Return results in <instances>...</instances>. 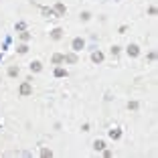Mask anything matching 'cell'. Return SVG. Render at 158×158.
Returning <instances> with one entry per match:
<instances>
[{
	"label": "cell",
	"mask_w": 158,
	"mask_h": 158,
	"mask_svg": "<svg viewBox=\"0 0 158 158\" xmlns=\"http://www.w3.org/2000/svg\"><path fill=\"white\" fill-rule=\"evenodd\" d=\"M91 61H93V63H101V61H103V53H101V51H93V53H91Z\"/></svg>",
	"instance_id": "cell-5"
},
{
	"label": "cell",
	"mask_w": 158,
	"mask_h": 158,
	"mask_svg": "<svg viewBox=\"0 0 158 158\" xmlns=\"http://www.w3.org/2000/svg\"><path fill=\"white\" fill-rule=\"evenodd\" d=\"M53 10H55V14H57V16H65V14H67V6L63 4V2H57Z\"/></svg>",
	"instance_id": "cell-2"
},
{
	"label": "cell",
	"mask_w": 158,
	"mask_h": 158,
	"mask_svg": "<svg viewBox=\"0 0 158 158\" xmlns=\"http://www.w3.org/2000/svg\"><path fill=\"white\" fill-rule=\"evenodd\" d=\"M103 148H105L103 140H95V142H93V150H95V152H99V150H103Z\"/></svg>",
	"instance_id": "cell-11"
},
{
	"label": "cell",
	"mask_w": 158,
	"mask_h": 158,
	"mask_svg": "<svg viewBox=\"0 0 158 158\" xmlns=\"http://www.w3.org/2000/svg\"><path fill=\"white\" fill-rule=\"evenodd\" d=\"M41 12H43V16H47V18H53V16H55V10L49 8V6H41Z\"/></svg>",
	"instance_id": "cell-6"
},
{
	"label": "cell",
	"mask_w": 158,
	"mask_h": 158,
	"mask_svg": "<svg viewBox=\"0 0 158 158\" xmlns=\"http://www.w3.org/2000/svg\"><path fill=\"white\" fill-rule=\"evenodd\" d=\"M118 53H120V47H118V45H114V47H111V55H118Z\"/></svg>",
	"instance_id": "cell-21"
},
{
	"label": "cell",
	"mask_w": 158,
	"mask_h": 158,
	"mask_svg": "<svg viewBox=\"0 0 158 158\" xmlns=\"http://www.w3.org/2000/svg\"><path fill=\"white\" fill-rule=\"evenodd\" d=\"M29 38H30V33H26V30H22V33H20V41H24V43H26Z\"/></svg>",
	"instance_id": "cell-18"
},
{
	"label": "cell",
	"mask_w": 158,
	"mask_h": 158,
	"mask_svg": "<svg viewBox=\"0 0 158 158\" xmlns=\"http://www.w3.org/2000/svg\"><path fill=\"white\" fill-rule=\"evenodd\" d=\"M89 18H91V14H89V12H81V20H83V22H87Z\"/></svg>",
	"instance_id": "cell-20"
},
{
	"label": "cell",
	"mask_w": 158,
	"mask_h": 158,
	"mask_svg": "<svg viewBox=\"0 0 158 158\" xmlns=\"http://www.w3.org/2000/svg\"><path fill=\"white\" fill-rule=\"evenodd\" d=\"M55 77H67V71H65L63 67H57L55 69Z\"/></svg>",
	"instance_id": "cell-14"
},
{
	"label": "cell",
	"mask_w": 158,
	"mask_h": 158,
	"mask_svg": "<svg viewBox=\"0 0 158 158\" xmlns=\"http://www.w3.org/2000/svg\"><path fill=\"white\" fill-rule=\"evenodd\" d=\"M83 47H85V41H83L81 37L73 38V43H71V49H73V53H79V51H81Z\"/></svg>",
	"instance_id": "cell-1"
},
{
	"label": "cell",
	"mask_w": 158,
	"mask_h": 158,
	"mask_svg": "<svg viewBox=\"0 0 158 158\" xmlns=\"http://www.w3.org/2000/svg\"><path fill=\"white\" fill-rule=\"evenodd\" d=\"M154 59H156V53H154V51L148 53V61H154Z\"/></svg>",
	"instance_id": "cell-23"
},
{
	"label": "cell",
	"mask_w": 158,
	"mask_h": 158,
	"mask_svg": "<svg viewBox=\"0 0 158 158\" xmlns=\"http://www.w3.org/2000/svg\"><path fill=\"white\" fill-rule=\"evenodd\" d=\"M138 101H130V103H128V110H132V111H136V110H138Z\"/></svg>",
	"instance_id": "cell-17"
},
{
	"label": "cell",
	"mask_w": 158,
	"mask_h": 158,
	"mask_svg": "<svg viewBox=\"0 0 158 158\" xmlns=\"http://www.w3.org/2000/svg\"><path fill=\"white\" fill-rule=\"evenodd\" d=\"M18 91H20V95H30V93H33V85L26 81V83H22V85H20Z\"/></svg>",
	"instance_id": "cell-3"
},
{
	"label": "cell",
	"mask_w": 158,
	"mask_h": 158,
	"mask_svg": "<svg viewBox=\"0 0 158 158\" xmlns=\"http://www.w3.org/2000/svg\"><path fill=\"white\" fill-rule=\"evenodd\" d=\"M30 71H34V73L43 71V63H41V61H33V63H30Z\"/></svg>",
	"instance_id": "cell-9"
},
{
	"label": "cell",
	"mask_w": 158,
	"mask_h": 158,
	"mask_svg": "<svg viewBox=\"0 0 158 158\" xmlns=\"http://www.w3.org/2000/svg\"><path fill=\"white\" fill-rule=\"evenodd\" d=\"M103 150H105V148H103ZM103 156H105V158H111V156H114V152H111V150H105Z\"/></svg>",
	"instance_id": "cell-22"
},
{
	"label": "cell",
	"mask_w": 158,
	"mask_h": 158,
	"mask_svg": "<svg viewBox=\"0 0 158 158\" xmlns=\"http://www.w3.org/2000/svg\"><path fill=\"white\" fill-rule=\"evenodd\" d=\"M16 51H18V55H26V51H29V47H26V45H20V47L16 49Z\"/></svg>",
	"instance_id": "cell-19"
},
{
	"label": "cell",
	"mask_w": 158,
	"mask_h": 158,
	"mask_svg": "<svg viewBox=\"0 0 158 158\" xmlns=\"http://www.w3.org/2000/svg\"><path fill=\"white\" fill-rule=\"evenodd\" d=\"M61 37H63V29H59V26H57V29L51 30V38H53V41H59Z\"/></svg>",
	"instance_id": "cell-7"
},
{
	"label": "cell",
	"mask_w": 158,
	"mask_h": 158,
	"mask_svg": "<svg viewBox=\"0 0 158 158\" xmlns=\"http://www.w3.org/2000/svg\"><path fill=\"white\" fill-rule=\"evenodd\" d=\"M110 138H111V140H120V138H122V130H120V128L110 130Z\"/></svg>",
	"instance_id": "cell-8"
},
{
	"label": "cell",
	"mask_w": 158,
	"mask_h": 158,
	"mask_svg": "<svg viewBox=\"0 0 158 158\" xmlns=\"http://www.w3.org/2000/svg\"><path fill=\"white\" fill-rule=\"evenodd\" d=\"M18 73H20L18 67H14V65H12V67H8V75H10V77H16Z\"/></svg>",
	"instance_id": "cell-13"
},
{
	"label": "cell",
	"mask_w": 158,
	"mask_h": 158,
	"mask_svg": "<svg viewBox=\"0 0 158 158\" xmlns=\"http://www.w3.org/2000/svg\"><path fill=\"white\" fill-rule=\"evenodd\" d=\"M148 14H152V16L156 14V8H154V6H150V8H148Z\"/></svg>",
	"instance_id": "cell-24"
},
{
	"label": "cell",
	"mask_w": 158,
	"mask_h": 158,
	"mask_svg": "<svg viewBox=\"0 0 158 158\" xmlns=\"http://www.w3.org/2000/svg\"><path fill=\"white\" fill-rule=\"evenodd\" d=\"M51 61L55 63V65H59V63H65V55H61V53H55Z\"/></svg>",
	"instance_id": "cell-10"
},
{
	"label": "cell",
	"mask_w": 158,
	"mask_h": 158,
	"mask_svg": "<svg viewBox=\"0 0 158 158\" xmlns=\"http://www.w3.org/2000/svg\"><path fill=\"white\" fill-rule=\"evenodd\" d=\"M126 51H128L130 57H138V55H140V47H138V45H130Z\"/></svg>",
	"instance_id": "cell-4"
},
{
	"label": "cell",
	"mask_w": 158,
	"mask_h": 158,
	"mask_svg": "<svg viewBox=\"0 0 158 158\" xmlns=\"http://www.w3.org/2000/svg\"><path fill=\"white\" fill-rule=\"evenodd\" d=\"M14 29L22 33V30H26V22H22V20H20V22H16V26H14Z\"/></svg>",
	"instance_id": "cell-16"
},
{
	"label": "cell",
	"mask_w": 158,
	"mask_h": 158,
	"mask_svg": "<svg viewBox=\"0 0 158 158\" xmlns=\"http://www.w3.org/2000/svg\"><path fill=\"white\" fill-rule=\"evenodd\" d=\"M41 156H43V158H51V156H53V150L43 148V150H41Z\"/></svg>",
	"instance_id": "cell-15"
},
{
	"label": "cell",
	"mask_w": 158,
	"mask_h": 158,
	"mask_svg": "<svg viewBox=\"0 0 158 158\" xmlns=\"http://www.w3.org/2000/svg\"><path fill=\"white\" fill-rule=\"evenodd\" d=\"M65 61H67V63H77L79 59H77L75 53H69V55H65Z\"/></svg>",
	"instance_id": "cell-12"
}]
</instances>
